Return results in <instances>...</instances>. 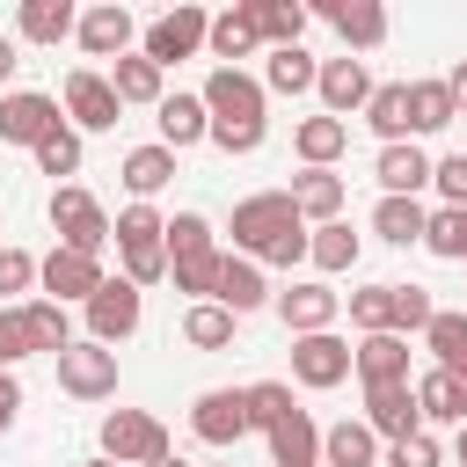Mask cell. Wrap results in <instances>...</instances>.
<instances>
[{
    "instance_id": "d590c367",
    "label": "cell",
    "mask_w": 467,
    "mask_h": 467,
    "mask_svg": "<svg viewBox=\"0 0 467 467\" xmlns=\"http://www.w3.org/2000/svg\"><path fill=\"white\" fill-rule=\"evenodd\" d=\"M423 350H431L445 372H467V314L438 306V314H431V328H423Z\"/></svg>"
},
{
    "instance_id": "db71d44e",
    "label": "cell",
    "mask_w": 467,
    "mask_h": 467,
    "mask_svg": "<svg viewBox=\"0 0 467 467\" xmlns=\"http://www.w3.org/2000/svg\"><path fill=\"white\" fill-rule=\"evenodd\" d=\"M445 88H452V109H460V117H467V58H460V66H452V73H445Z\"/></svg>"
},
{
    "instance_id": "52a82bcc",
    "label": "cell",
    "mask_w": 467,
    "mask_h": 467,
    "mask_svg": "<svg viewBox=\"0 0 467 467\" xmlns=\"http://www.w3.org/2000/svg\"><path fill=\"white\" fill-rule=\"evenodd\" d=\"M51 131H66V117H58V95H36V88H15V95H0V146H44Z\"/></svg>"
},
{
    "instance_id": "ba28073f",
    "label": "cell",
    "mask_w": 467,
    "mask_h": 467,
    "mask_svg": "<svg viewBox=\"0 0 467 467\" xmlns=\"http://www.w3.org/2000/svg\"><path fill=\"white\" fill-rule=\"evenodd\" d=\"M350 372H358V350H350L336 328L292 336V379H299V387H343Z\"/></svg>"
},
{
    "instance_id": "5bb4252c",
    "label": "cell",
    "mask_w": 467,
    "mask_h": 467,
    "mask_svg": "<svg viewBox=\"0 0 467 467\" xmlns=\"http://www.w3.org/2000/svg\"><path fill=\"white\" fill-rule=\"evenodd\" d=\"M80 51L88 58H131V36H139V22H131V7H117V0H102V7H88L80 15Z\"/></svg>"
},
{
    "instance_id": "d6986e66",
    "label": "cell",
    "mask_w": 467,
    "mask_h": 467,
    "mask_svg": "<svg viewBox=\"0 0 467 467\" xmlns=\"http://www.w3.org/2000/svg\"><path fill=\"white\" fill-rule=\"evenodd\" d=\"M343 197H350V190H343L336 168H299V175H292V204H299V219H314V226H328V219L343 212Z\"/></svg>"
},
{
    "instance_id": "816d5d0a",
    "label": "cell",
    "mask_w": 467,
    "mask_h": 467,
    "mask_svg": "<svg viewBox=\"0 0 467 467\" xmlns=\"http://www.w3.org/2000/svg\"><path fill=\"white\" fill-rule=\"evenodd\" d=\"M36 285V255L29 248H0V299L7 292H29Z\"/></svg>"
},
{
    "instance_id": "4316f807",
    "label": "cell",
    "mask_w": 467,
    "mask_h": 467,
    "mask_svg": "<svg viewBox=\"0 0 467 467\" xmlns=\"http://www.w3.org/2000/svg\"><path fill=\"white\" fill-rule=\"evenodd\" d=\"M248 15H255V36H263L270 51H292V44L306 36V7H299V0H248Z\"/></svg>"
},
{
    "instance_id": "6f0895ef",
    "label": "cell",
    "mask_w": 467,
    "mask_h": 467,
    "mask_svg": "<svg viewBox=\"0 0 467 467\" xmlns=\"http://www.w3.org/2000/svg\"><path fill=\"white\" fill-rule=\"evenodd\" d=\"M80 467H117V460H102V452H95V460H80Z\"/></svg>"
},
{
    "instance_id": "484cf974",
    "label": "cell",
    "mask_w": 467,
    "mask_h": 467,
    "mask_svg": "<svg viewBox=\"0 0 467 467\" xmlns=\"http://www.w3.org/2000/svg\"><path fill=\"white\" fill-rule=\"evenodd\" d=\"M270 460H277V467H321V431H314L306 409H292V416L270 431Z\"/></svg>"
},
{
    "instance_id": "f907efd6",
    "label": "cell",
    "mask_w": 467,
    "mask_h": 467,
    "mask_svg": "<svg viewBox=\"0 0 467 467\" xmlns=\"http://www.w3.org/2000/svg\"><path fill=\"white\" fill-rule=\"evenodd\" d=\"M445 452H438V438L431 431H416V438H394L387 445V467H438Z\"/></svg>"
},
{
    "instance_id": "f5cc1de1",
    "label": "cell",
    "mask_w": 467,
    "mask_h": 467,
    "mask_svg": "<svg viewBox=\"0 0 467 467\" xmlns=\"http://www.w3.org/2000/svg\"><path fill=\"white\" fill-rule=\"evenodd\" d=\"M15 416H22V379L0 372V431H15Z\"/></svg>"
},
{
    "instance_id": "8d00e7d4",
    "label": "cell",
    "mask_w": 467,
    "mask_h": 467,
    "mask_svg": "<svg viewBox=\"0 0 467 467\" xmlns=\"http://www.w3.org/2000/svg\"><path fill=\"white\" fill-rule=\"evenodd\" d=\"M460 109H452V88L445 80H409V131H445Z\"/></svg>"
},
{
    "instance_id": "e0dca14e",
    "label": "cell",
    "mask_w": 467,
    "mask_h": 467,
    "mask_svg": "<svg viewBox=\"0 0 467 467\" xmlns=\"http://www.w3.org/2000/svg\"><path fill=\"white\" fill-rule=\"evenodd\" d=\"M431 168H438V161H431L416 139H401V146H379V161H372V175H379V190H387V197H416V190L431 182Z\"/></svg>"
},
{
    "instance_id": "7bdbcfd3",
    "label": "cell",
    "mask_w": 467,
    "mask_h": 467,
    "mask_svg": "<svg viewBox=\"0 0 467 467\" xmlns=\"http://www.w3.org/2000/svg\"><path fill=\"white\" fill-rule=\"evenodd\" d=\"M423 248L431 255H445V263H467V212H431V226H423Z\"/></svg>"
},
{
    "instance_id": "603a6c76",
    "label": "cell",
    "mask_w": 467,
    "mask_h": 467,
    "mask_svg": "<svg viewBox=\"0 0 467 467\" xmlns=\"http://www.w3.org/2000/svg\"><path fill=\"white\" fill-rule=\"evenodd\" d=\"M321 467H379V438H372V423L358 416H343L336 431H321Z\"/></svg>"
},
{
    "instance_id": "11a10c76",
    "label": "cell",
    "mask_w": 467,
    "mask_h": 467,
    "mask_svg": "<svg viewBox=\"0 0 467 467\" xmlns=\"http://www.w3.org/2000/svg\"><path fill=\"white\" fill-rule=\"evenodd\" d=\"M15 66H22V58H15V36H7V29H0V88H7V80H15Z\"/></svg>"
},
{
    "instance_id": "d6a6232c",
    "label": "cell",
    "mask_w": 467,
    "mask_h": 467,
    "mask_svg": "<svg viewBox=\"0 0 467 467\" xmlns=\"http://www.w3.org/2000/svg\"><path fill=\"white\" fill-rule=\"evenodd\" d=\"M423 226H431V212H423L416 197H379V212H372V234H379V241H394V248L423 241Z\"/></svg>"
},
{
    "instance_id": "681fc988",
    "label": "cell",
    "mask_w": 467,
    "mask_h": 467,
    "mask_svg": "<svg viewBox=\"0 0 467 467\" xmlns=\"http://www.w3.org/2000/svg\"><path fill=\"white\" fill-rule=\"evenodd\" d=\"M431 182H438V197H445L452 212H467V153H445V161L431 168Z\"/></svg>"
},
{
    "instance_id": "2e32d148",
    "label": "cell",
    "mask_w": 467,
    "mask_h": 467,
    "mask_svg": "<svg viewBox=\"0 0 467 467\" xmlns=\"http://www.w3.org/2000/svg\"><path fill=\"white\" fill-rule=\"evenodd\" d=\"M153 124H161V146H168V153H182V146L212 139V109H204V95H161Z\"/></svg>"
},
{
    "instance_id": "4fadbf2b",
    "label": "cell",
    "mask_w": 467,
    "mask_h": 467,
    "mask_svg": "<svg viewBox=\"0 0 467 467\" xmlns=\"http://www.w3.org/2000/svg\"><path fill=\"white\" fill-rule=\"evenodd\" d=\"M365 423H372V438H416L423 431V409H416V379H401V387H365Z\"/></svg>"
},
{
    "instance_id": "b9f144b4",
    "label": "cell",
    "mask_w": 467,
    "mask_h": 467,
    "mask_svg": "<svg viewBox=\"0 0 467 467\" xmlns=\"http://www.w3.org/2000/svg\"><path fill=\"white\" fill-rule=\"evenodd\" d=\"M292 409H299V401H292L285 379H255V387H248V423H255V431H277Z\"/></svg>"
},
{
    "instance_id": "8fae6325",
    "label": "cell",
    "mask_w": 467,
    "mask_h": 467,
    "mask_svg": "<svg viewBox=\"0 0 467 467\" xmlns=\"http://www.w3.org/2000/svg\"><path fill=\"white\" fill-rule=\"evenodd\" d=\"M190 431H197L204 445H241V438L255 431V423H248V387H212V394H197Z\"/></svg>"
},
{
    "instance_id": "3957f363",
    "label": "cell",
    "mask_w": 467,
    "mask_h": 467,
    "mask_svg": "<svg viewBox=\"0 0 467 467\" xmlns=\"http://www.w3.org/2000/svg\"><path fill=\"white\" fill-rule=\"evenodd\" d=\"M51 234H58V248H80V255H102L109 241H117V219L80 190V182H58L51 190Z\"/></svg>"
},
{
    "instance_id": "9c48e42d",
    "label": "cell",
    "mask_w": 467,
    "mask_h": 467,
    "mask_svg": "<svg viewBox=\"0 0 467 467\" xmlns=\"http://www.w3.org/2000/svg\"><path fill=\"white\" fill-rule=\"evenodd\" d=\"M36 285H44V299H58V306H88L95 292H102V255H80V248H51L44 263H36Z\"/></svg>"
},
{
    "instance_id": "74e56055",
    "label": "cell",
    "mask_w": 467,
    "mask_h": 467,
    "mask_svg": "<svg viewBox=\"0 0 467 467\" xmlns=\"http://www.w3.org/2000/svg\"><path fill=\"white\" fill-rule=\"evenodd\" d=\"M109 88H117V102H153V109H161V66L139 58V51L109 66Z\"/></svg>"
},
{
    "instance_id": "d4e9b609",
    "label": "cell",
    "mask_w": 467,
    "mask_h": 467,
    "mask_svg": "<svg viewBox=\"0 0 467 467\" xmlns=\"http://www.w3.org/2000/svg\"><path fill=\"white\" fill-rule=\"evenodd\" d=\"M212 299H219L226 314H255V306L270 299V285H263V270H255L248 255H226V263H219V292H212Z\"/></svg>"
},
{
    "instance_id": "bcb514c9",
    "label": "cell",
    "mask_w": 467,
    "mask_h": 467,
    "mask_svg": "<svg viewBox=\"0 0 467 467\" xmlns=\"http://www.w3.org/2000/svg\"><path fill=\"white\" fill-rule=\"evenodd\" d=\"M431 314H438V306H431L423 285H394V336H423Z\"/></svg>"
},
{
    "instance_id": "277c9868",
    "label": "cell",
    "mask_w": 467,
    "mask_h": 467,
    "mask_svg": "<svg viewBox=\"0 0 467 467\" xmlns=\"http://www.w3.org/2000/svg\"><path fill=\"white\" fill-rule=\"evenodd\" d=\"M102 460H117V467H153V460H168L161 416H146V409H109V416H102Z\"/></svg>"
},
{
    "instance_id": "f546056e",
    "label": "cell",
    "mask_w": 467,
    "mask_h": 467,
    "mask_svg": "<svg viewBox=\"0 0 467 467\" xmlns=\"http://www.w3.org/2000/svg\"><path fill=\"white\" fill-rule=\"evenodd\" d=\"M321 80V66L306 58V44H292V51H270V66H263V95H306Z\"/></svg>"
},
{
    "instance_id": "836d02e7",
    "label": "cell",
    "mask_w": 467,
    "mask_h": 467,
    "mask_svg": "<svg viewBox=\"0 0 467 467\" xmlns=\"http://www.w3.org/2000/svg\"><path fill=\"white\" fill-rule=\"evenodd\" d=\"M358 248H365V241H358L343 219H328V226L306 234V263H314V270H358Z\"/></svg>"
},
{
    "instance_id": "f35d334b",
    "label": "cell",
    "mask_w": 467,
    "mask_h": 467,
    "mask_svg": "<svg viewBox=\"0 0 467 467\" xmlns=\"http://www.w3.org/2000/svg\"><path fill=\"white\" fill-rule=\"evenodd\" d=\"M117 248H124V255H139V248H168V219H161L153 204H124V212H117Z\"/></svg>"
},
{
    "instance_id": "7dc6e473",
    "label": "cell",
    "mask_w": 467,
    "mask_h": 467,
    "mask_svg": "<svg viewBox=\"0 0 467 467\" xmlns=\"http://www.w3.org/2000/svg\"><path fill=\"white\" fill-rule=\"evenodd\" d=\"M36 168H44V175H80V131H73V124L51 131V139L36 146Z\"/></svg>"
},
{
    "instance_id": "ffe728a7",
    "label": "cell",
    "mask_w": 467,
    "mask_h": 467,
    "mask_svg": "<svg viewBox=\"0 0 467 467\" xmlns=\"http://www.w3.org/2000/svg\"><path fill=\"white\" fill-rule=\"evenodd\" d=\"M416 409H423V431H431V423H467V387H460V372L431 365V372L416 379Z\"/></svg>"
},
{
    "instance_id": "44dd1931",
    "label": "cell",
    "mask_w": 467,
    "mask_h": 467,
    "mask_svg": "<svg viewBox=\"0 0 467 467\" xmlns=\"http://www.w3.org/2000/svg\"><path fill=\"white\" fill-rule=\"evenodd\" d=\"M321 15L343 29V44H350V51H372V44H387V7H379V0H328Z\"/></svg>"
},
{
    "instance_id": "c3c4849f",
    "label": "cell",
    "mask_w": 467,
    "mask_h": 467,
    "mask_svg": "<svg viewBox=\"0 0 467 467\" xmlns=\"http://www.w3.org/2000/svg\"><path fill=\"white\" fill-rule=\"evenodd\" d=\"M22 358H36V343H29V321H22V306H0V372H15Z\"/></svg>"
},
{
    "instance_id": "ac0fdd59",
    "label": "cell",
    "mask_w": 467,
    "mask_h": 467,
    "mask_svg": "<svg viewBox=\"0 0 467 467\" xmlns=\"http://www.w3.org/2000/svg\"><path fill=\"white\" fill-rule=\"evenodd\" d=\"M277 314H285L292 336H321V328L343 314V292H328V285H292V292H277Z\"/></svg>"
},
{
    "instance_id": "cb8c5ba5",
    "label": "cell",
    "mask_w": 467,
    "mask_h": 467,
    "mask_svg": "<svg viewBox=\"0 0 467 467\" xmlns=\"http://www.w3.org/2000/svg\"><path fill=\"white\" fill-rule=\"evenodd\" d=\"M73 29H80V15L66 0H22V15H15V36L22 44H66Z\"/></svg>"
},
{
    "instance_id": "83f0119b",
    "label": "cell",
    "mask_w": 467,
    "mask_h": 467,
    "mask_svg": "<svg viewBox=\"0 0 467 467\" xmlns=\"http://www.w3.org/2000/svg\"><path fill=\"white\" fill-rule=\"evenodd\" d=\"M168 182H175V153H168L161 139H153V146H131V153H124V190H131L139 204H146L153 190H168Z\"/></svg>"
},
{
    "instance_id": "5b68a950",
    "label": "cell",
    "mask_w": 467,
    "mask_h": 467,
    "mask_svg": "<svg viewBox=\"0 0 467 467\" xmlns=\"http://www.w3.org/2000/svg\"><path fill=\"white\" fill-rule=\"evenodd\" d=\"M204 36H212V15H204V7H168V15H153V22H146L139 58H153V66L168 73V66L197 58V51H204Z\"/></svg>"
},
{
    "instance_id": "4dcf8cb0",
    "label": "cell",
    "mask_w": 467,
    "mask_h": 467,
    "mask_svg": "<svg viewBox=\"0 0 467 467\" xmlns=\"http://www.w3.org/2000/svg\"><path fill=\"white\" fill-rule=\"evenodd\" d=\"M365 124H372L387 146H401V139H409V80H387V88H372V102H365Z\"/></svg>"
},
{
    "instance_id": "7a4b0ae2",
    "label": "cell",
    "mask_w": 467,
    "mask_h": 467,
    "mask_svg": "<svg viewBox=\"0 0 467 467\" xmlns=\"http://www.w3.org/2000/svg\"><path fill=\"white\" fill-rule=\"evenodd\" d=\"M263 80L255 73H241V66H212V80H204V109H212V146L219 153H255L263 146V131H270V117H263Z\"/></svg>"
},
{
    "instance_id": "680465c9",
    "label": "cell",
    "mask_w": 467,
    "mask_h": 467,
    "mask_svg": "<svg viewBox=\"0 0 467 467\" xmlns=\"http://www.w3.org/2000/svg\"><path fill=\"white\" fill-rule=\"evenodd\" d=\"M153 467H182V460H175V452H168V460H153Z\"/></svg>"
},
{
    "instance_id": "1f68e13d",
    "label": "cell",
    "mask_w": 467,
    "mask_h": 467,
    "mask_svg": "<svg viewBox=\"0 0 467 467\" xmlns=\"http://www.w3.org/2000/svg\"><path fill=\"white\" fill-rule=\"evenodd\" d=\"M292 146H299L306 168H328V161L350 146V124H343V117H306V124L292 131Z\"/></svg>"
},
{
    "instance_id": "e575fe53",
    "label": "cell",
    "mask_w": 467,
    "mask_h": 467,
    "mask_svg": "<svg viewBox=\"0 0 467 467\" xmlns=\"http://www.w3.org/2000/svg\"><path fill=\"white\" fill-rule=\"evenodd\" d=\"M234 321H241V314H226L219 299H197V306L182 314V343H190V350H226V343H234Z\"/></svg>"
},
{
    "instance_id": "91938a15",
    "label": "cell",
    "mask_w": 467,
    "mask_h": 467,
    "mask_svg": "<svg viewBox=\"0 0 467 467\" xmlns=\"http://www.w3.org/2000/svg\"><path fill=\"white\" fill-rule=\"evenodd\" d=\"M460 387H467V372H460Z\"/></svg>"
},
{
    "instance_id": "f1b7e54d",
    "label": "cell",
    "mask_w": 467,
    "mask_h": 467,
    "mask_svg": "<svg viewBox=\"0 0 467 467\" xmlns=\"http://www.w3.org/2000/svg\"><path fill=\"white\" fill-rule=\"evenodd\" d=\"M255 44H263V36H255L248 0H241V7H226V15H212V36H204V51H212V58H226V66H234V58H248Z\"/></svg>"
},
{
    "instance_id": "60d3db41",
    "label": "cell",
    "mask_w": 467,
    "mask_h": 467,
    "mask_svg": "<svg viewBox=\"0 0 467 467\" xmlns=\"http://www.w3.org/2000/svg\"><path fill=\"white\" fill-rule=\"evenodd\" d=\"M350 321H358L365 336H394V285H365V292H350Z\"/></svg>"
},
{
    "instance_id": "9a60e30c",
    "label": "cell",
    "mask_w": 467,
    "mask_h": 467,
    "mask_svg": "<svg viewBox=\"0 0 467 467\" xmlns=\"http://www.w3.org/2000/svg\"><path fill=\"white\" fill-rule=\"evenodd\" d=\"M314 95H321V117H350V109H365V102H372V73H365V58H321Z\"/></svg>"
},
{
    "instance_id": "9f6ffc18",
    "label": "cell",
    "mask_w": 467,
    "mask_h": 467,
    "mask_svg": "<svg viewBox=\"0 0 467 467\" xmlns=\"http://www.w3.org/2000/svg\"><path fill=\"white\" fill-rule=\"evenodd\" d=\"M452 460H460V467H467V423H460V438H452Z\"/></svg>"
},
{
    "instance_id": "30bf717a",
    "label": "cell",
    "mask_w": 467,
    "mask_h": 467,
    "mask_svg": "<svg viewBox=\"0 0 467 467\" xmlns=\"http://www.w3.org/2000/svg\"><path fill=\"white\" fill-rule=\"evenodd\" d=\"M139 314H146V299H139V285H131V277H102V292L88 299V336L117 350V343H124V336L139 328Z\"/></svg>"
},
{
    "instance_id": "ab89813d",
    "label": "cell",
    "mask_w": 467,
    "mask_h": 467,
    "mask_svg": "<svg viewBox=\"0 0 467 467\" xmlns=\"http://www.w3.org/2000/svg\"><path fill=\"white\" fill-rule=\"evenodd\" d=\"M22 321H29V343H36V350H51V358L73 343V321H66V306H58V299H29V306H22Z\"/></svg>"
},
{
    "instance_id": "94428289",
    "label": "cell",
    "mask_w": 467,
    "mask_h": 467,
    "mask_svg": "<svg viewBox=\"0 0 467 467\" xmlns=\"http://www.w3.org/2000/svg\"><path fill=\"white\" fill-rule=\"evenodd\" d=\"M0 248H7V241H0Z\"/></svg>"
},
{
    "instance_id": "ee69618b",
    "label": "cell",
    "mask_w": 467,
    "mask_h": 467,
    "mask_svg": "<svg viewBox=\"0 0 467 467\" xmlns=\"http://www.w3.org/2000/svg\"><path fill=\"white\" fill-rule=\"evenodd\" d=\"M182 255H212V219L204 212H175L168 219V263H182Z\"/></svg>"
},
{
    "instance_id": "7402d4cb",
    "label": "cell",
    "mask_w": 467,
    "mask_h": 467,
    "mask_svg": "<svg viewBox=\"0 0 467 467\" xmlns=\"http://www.w3.org/2000/svg\"><path fill=\"white\" fill-rule=\"evenodd\" d=\"M358 379L365 387H401L409 379V336H365L358 343Z\"/></svg>"
},
{
    "instance_id": "8992f818",
    "label": "cell",
    "mask_w": 467,
    "mask_h": 467,
    "mask_svg": "<svg viewBox=\"0 0 467 467\" xmlns=\"http://www.w3.org/2000/svg\"><path fill=\"white\" fill-rule=\"evenodd\" d=\"M58 387H66L73 401H102V394H117V350L95 343V336H73V343L58 350Z\"/></svg>"
},
{
    "instance_id": "6da1fadb",
    "label": "cell",
    "mask_w": 467,
    "mask_h": 467,
    "mask_svg": "<svg viewBox=\"0 0 467 467\" xmlns=\"http://www.w3.org/2000/svg\"><path fill=\"white\" fill-rule=\"evenodd\" d=\"M234 255H248V263H306V219H299V204H292V190H255V197H241L234 204Z\"/></svg>"
},
{
    "instance_id": "7c38bea8",
    "label": "cell",
    "mask_w": 467,
    "mask_h": 467,
    "mask_svg": "<svg viewBox=\"0 0 467 467\" xmlns=\"http://www.w3.org/2000/svg\"><path fill=\"white\" fill-rule=\"evenodd\" d=\"M117 109H124V102H117L109 73H88V66L66 73V117H73V131H109Z\"/></svg>"
},
{
    "instance_id": "f6af8a7d",
    "label": "cell",
    "mask_w": 467,
    "mask_h": 467,
    "mask_svg": "<svg viewBox=\"0 0 467 467\" xmlns=\"http://www.w3.org/2000/svg\"><path fill=\"white\" fill-rule=\"evenodd\" d=\"M219 263H226L219 248H212V255H182V263H168V270H175V292L212 299V292H219Z\"/></svg>"
}]
</instances>
